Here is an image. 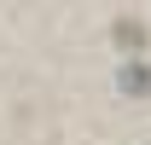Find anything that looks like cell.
<instances>
[{"label":"cell","instance_id":"cell-1","mask_svg":"<svg viewBox=\"0 0 151 145\" xmlns=\"http://www.w3.org/2000/svg\"><path fill=\"white\" fill-rule=\"evenodd\" d=\"M116 93L122 99H151V58H122L116 64Z\"/></svg>","mask_w":151,"mask_h":145},{"label":"cell","instance_id":"cell-2","mask_svg":"<svg viewBox=\"0 0 151 145\" xmlns=\"http://www.w3.org/2000/svg\"><path fill=\"white\" fill-rule=\"evenodd\" d=\"M111 41H116V47H128L134 58H145V41H151V29H145L139 18H116V23H111Z\"/></svg>","mask_w":151,"mask_h":145}]
</instances>
